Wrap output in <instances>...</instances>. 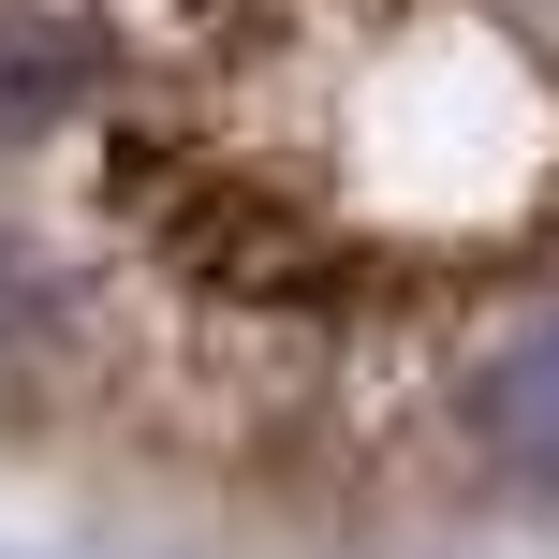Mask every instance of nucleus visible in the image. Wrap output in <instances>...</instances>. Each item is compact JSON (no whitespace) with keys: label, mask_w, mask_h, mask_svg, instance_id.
I'll use <instances>...</instances> for the list:
<instances>
[{"label":"nucleus","mask_w":559,"mask_h":559,"mask_svg":"<svg viewBox=\"0 0 559 559\" xmlns=\"http://www.w3.org/2000/svg\"><path fill=\"white\" fill-rule=\"evenodd\" d=\"M88 29H59V15H0V147H29V133H59V118L88 104Z\"/></svg>","instance_id":"f03ea898"},{"label":"nucleus","mask_w":559,"mask_h":559,"mask_svg":"<svg viewBox=\"0 0 559 559\" xmlns=\"http://www.w3.org/2000/svg\"><path fill=\"white\" fill-rule=\"evenodd\" d=\"M74 324V295H59V265L29 251V236H0V368H29L45 338Z\"/></svg>","instance_id":"7ed1b4c3"},{"label":"nucleus","mask_w":559,"mask_h":559,"mask_svg":"<svg viewBox=\"0 0 559 559\" xmlns=\"http://www.w3.org/2000/svg\"><path fill=\"white\" fill-rule=\"evenodd\" d=\"M456 442L515 486H559V309L501 324L472 368H456Z\"/></svg>","instance_id":"f257e3e1"}]
</instances>
